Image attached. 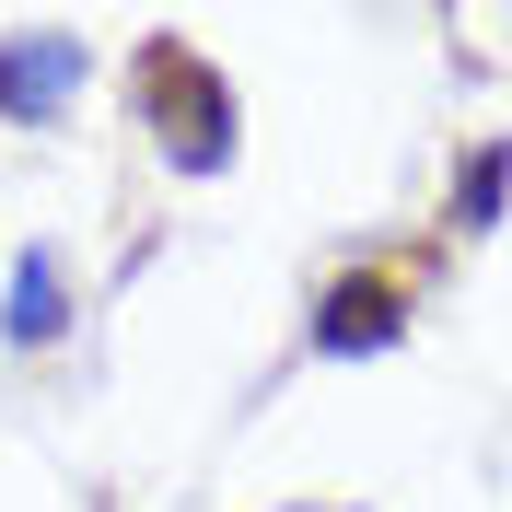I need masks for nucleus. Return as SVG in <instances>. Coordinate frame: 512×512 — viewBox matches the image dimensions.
Wrapping results in <instances>:
<instances>
[{"mask_svg":"<svg viewBox=\"0 0 512 512\" xmlns=\"http://www.w3.org/2000/svg\"><path fill=\"white\" fill-rule=\"evenodd\" d=\"M128 105H140V128H152V152H163L175 187L233 175V152H245V105H233V82L198 59L175 24L140 35V59H128Z\"/></svg>","mask_w":512,"mask_h":512,"instance_id":"obj_1","label":"nucleus"},{"mask_svg":"<svg viewBox=\"0 0 512 512\" xmlns=\"http://www.w3.org/2000/svg\"><path fill=\"white\" fill-rule=\"evenodd\" d=\"M82 70H94V47H82V24H12L0 35V117L12 128H59L70 105H82Z\"/></svg>","mask_w":512,"mask_h":512,"instance_id":"obj_2","label":"nucleus"},{"mask_svg":"<svg viewBox=\"0 0 512 512\" xmlns=\"http://www.w3.org/2000/svg\"><path fill=\"white\" fill-rule=\"evenodd\" d=\"M501 210H512V140H466L454 198H443V233H454V245H478V233H501Z\"/></svg>","mask_w":512,"mask_h":512,"instance_id":"obj_5","label":"nucleus"},{"mask_svg":"<svg viewBox=\"0 0 512 512\" xmlns=\"http://www.w3.org/2000/svg\"><path fill=\"white\" fill-rule=\"evenodd\" d=\"M303 512H315V501H303ZM326 512H361V501H326Z\"/></svg>","mask_w":512,"mask_h":512,"instance_id":"obj_6","label":"nucleus"},{"mask_svg":"<svg viewBox=\"0 0 512 512\" xmlns=\"http://www.w3.org/2000/svg\"><path fill=\"white\" fill-rule=\"evenodd\" d=\"M408 338V280L384 268V256H350L338 280L315 291V361H373Z\"/></svg>","mask_w":512,"mask_h":512,"instance_id":"obj_3","label":"nucleus"},{"mask_svg":"<svg viewBox=\"0 0 512 512\" xmlns=\"http://www.w3.org/2000/svg\"><path fill=\"white\" fill-rule=\"evenodd\" d=\"M0 338H12V350H59V338H70V268H59V245L12 256V291H0Z\"/></svg>","mask_w":512,"mask_h":512,"instance_id":"obj_4","label":"nucleus"}]
</instances>
